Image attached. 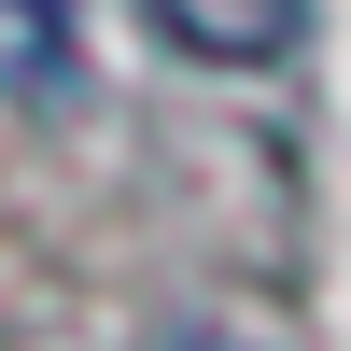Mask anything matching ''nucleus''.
Segmentation results:
<instances>
[{
    "label": "nucleus",
    "instance_id": "nucleus-1",
    "mask_svg": "<svg viewBox=\"0 0 351 351\" xmlns=\"http://www.w3.org/2000/svg\"><path fill=\"white\" fill-rule=\"evenodd\" d=\"M155 28L197 56V71H267V56H295L309 0H155Z\"/></svg>",
    "mask_w": 351,
    "mask_h": 351
},
{
    "label": "nucleus",
    "instance_id": "nucleus-2",
    "mask_svg": "<svg viewBox=\"0 0 351 351\" xmlns=\"http://www.w3.org/2000/svg\"><path fill=\"white\" fill-rule=\"evenodd\" d=\"M71 71H84L71 0H0V99H14V112H43V99H71Z\"/></svg>",
    "mask_w": 351,
    "mask_h": 351
},
{
    "label": "nucleus",
    "instance_id": "nucleus-3",
    "mask_svg": "<svg viewBox=\"0 0 351 351\" xmlns=\"http://www.w3.org/2000/svg\"><path fill=\"white\" fill-rule=\"evenodd\" d=\"M183 351H267V337H183Z\"/></svg>",
    "mask_w": 351,
    "mask_h": 351
}]
</instances>
